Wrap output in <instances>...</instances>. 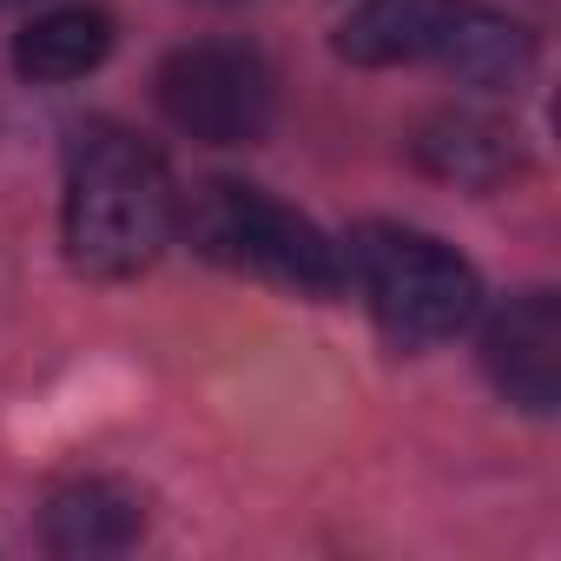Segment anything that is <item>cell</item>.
Listing matches in <instances>:
<instances>
[{"mask_svg":"<svg viewBox=\"0 0 561 561\" xmlns=\"http://www.w3.org/2000/svg\"><path fill=\"white\" fill-rule=\"evenodd\" d=\"M179 231L165 159L119 133L80 126L67 146V257L87 277H139Z\"/></svg>","mask_w":561,"mask_h":561,"instance_id":"1","label":"cell"},{"mask_svg":"<svg viewBox=\"0 0 561 561\" xmlns=\"http://www.w3.org/2000/svg\"><path fill=\"white\" fill-rule=\"evenodd\" d=\"M337 54L351 67H443L462 87H522L535 67V41L476 0H364L337 27Z\"/></svg>","mask_w":561,"mask_h":561,"instance_id":"2","label":"cell"},{"mask_svg":"<svg viewBox=\"0 0 561 561\" xmlns=\"http://www.w3.org/2000/svg\"><path fill=\"white\" fill-rule=\"evenodd\" d=\"M344 285L364 291L377 331L397 351H430L449 344L456 331L476 324L482 311V285L476 271L430 231L410 225H364L344 244Z\"/></svg>","mask_w":561,"mask_h":561,"instance_id":"3","label":"cell"},{"mask_svg":"<svg viewBox=\"0 0 561 561\" xmlns=\"http://www.w3.org/2000/svg\"><path fill=\"white\" fill-rule=\"evenodd\" d=\"M179 225L225 271L264 277V285H285V291H305V298H337L344 291V244L324 238L305 211L277 205L257 185L211 179V185L192 192V205H179Z\"/></svg>","mask_w":561,"mask_h":561,"instance_id":"4","label":"cell"},{"mask_svg":"<svg viewBox=\"0 0 561 561\" xmlns=\"http://www.w3.org/2000/svg\"><path fill=\"white\" fill-rule=\"evenodd\" d=\"M159 106L185 139L251 146V139L271 133L277 80H271L264 54L231 47V41H198V47H179L159 67Z\"/></svg>","mask_w":561,"mask_h":561,"instance_id":"5","label":"cell"},{"mask_svg":"<svg viewBox=\"0 0 561 561\" xmlns=\"http://www.w3.org/2000/svg\"><path fill=\"white\" fill-rule=\"evenodd\" d=\"M482 364L508 403L548 416L561 397V305H554V291H522L508 311H495V324L482 337Z\"/></svg>","mask_w":561,"mask_h":561,"instance_id":"6","label":"cell"},{"mask_svg":"<svg viewBox=\"0 0 561 561\" xmlns=\"http://www.w3.org/2000/svg\"><path fill=\"white\" fill-rule=\"evenodd\" d=\"M416 159H423V172L456 179V185H469V192H489V185H502V179L522 165L515 133L495 126V119H482V113H436V119L416 133Z\"/></svg>","mask_w":561,"mask_h":561,"instance_id":"7","label":"cell"},{"mask_svg":"<svg viewBox=\"0 0 561 561\" xmlns=\"http://www.w3.org/2000/svg\"><path fill=\"white\" fill-rule=\"evenodd\" d=\"M139 535V502L119 482L80 476L67 489H54L47 502V548L54 554H119Z\"/></svg>","mask_w":561,"mask_h":561,"instance_id":"8","label":"cell"},{"mask_svg":"<svg viewBox=\"0 0 561 561\" xmlns=\"http://www.w3.org/2000/svg\"><path fill=\"white\" fill-rule=\"evenodd\" d=\"M113 54V21L100 8H54L41 14L21 41H14V67L41 87H67L87 80L100 60Z\"/></svg>","mask_w":561,"mask_h":561,"instance_id":"9","label":"cell"},{"mask_svg":"<svg viewBox=\"0 0 561 561\" xmlns=\"http://www.w3.org/2000/svg\"><path fill=\"white\" fill-rule=\"evenodd\" d=\"M0 8H14V0H0Z\"/></svg>","mask_w":561,"mask_h":561,"instance_id":"10","label":"cell"}]
</instances>
